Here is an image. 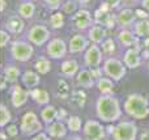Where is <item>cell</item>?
Instances as JSON below:
<instances>
[{
  "label": "cell",
  "mask_w": 149,
  "mask_h": 140,
  "mask_svg": "<svg viewBox=\"0 0 149 140\" xmlns=\"http://www.w3.org/2000/svg\"><path fill=\"white\" fill-rule=\"evenodd\" d=\"M105 72L107 73L110 77H113L114 80H120L126 73V70L122 65V63L116 59H109L105 63Z\"/></svg>",
  "instance_id": "obj_6"
},
{
  "label": "cell",
  "mask_w": 149,
  "mask_h": 140,
  "mask_svg": "<svg viewBox=\"0 0 149 140\" xmlns=\"http://www.w3.org/2000/svg\"><path fill=\"white\" fill-rule=\"evenodd\" d=\"M141 139H149V132H144V134H143Z\"/></svg>",
  "instance_id": "obj_45"
},
{
  "label": "cell",
  "mask_w": 149,
  "mask_h": 140,
  "mask_svg": "<svg viewBox=\"0 0 149 140\" xmlns=\"http://www.w3.org/2000/svg\"><path fill=\"white\" fill-rule=\"evenodd\" d=\"M137 128L134 123L123 122L118 125L113 131V138L119 140H132L136 138Z\"/></svg>",
  "instance_id": "obj_3"
},
{
  "label": "cell",
  "mask_w": 149,
  "mask_h": 140,
  "mask_svg": "<svg viewBox=\"0 0 149 140\" xmlns=\"http://www.w3.org/2000/svg\"><path fill=\"white\" fill-rule=\"evenodd\" d=\"M36 68H37V71H38L39 73L45 75V73H47L50 71V68H51V64H50V62L46 59V58H39V59L37 60Z\"/></svg>",
  "instance_id": "obj_25"
},
{
  "label": "cell",
  "mask_w": 149,
  "mask_h": 140,
  "mask_svg": "<svg viewBox=\"0 0 149 140\" xmlns=\"http://www.w3.org/2000/svg\"><path fill=\"white\" fill-rule=\"evenodd\" d=\"M92 72V75H93V77L94 79H100V76H101V72H100V70H94V71H90Z\"/></svg>",
  "instance_id": "obj_40"
},
{
  "label": "cell",
  "mask_w": 149,
  "mask_h": 140,
  "mask_svg": "<svg viewBox=\"0 0 149 140\" xmlns=\"http://www.w3.org/2000/svg\"><path fill=\"white\" fill-rule=\"evenodd\" d=\"M26 100H28V93L24 89H21L20 86H16L12 93V104L16 107H18V106H22L26 102Z\"/></svg>",
  "instance_id": "obj_12"
},
{
  "label": "cell",
  "mask_w": 149,
  "mask_h": 140,
  "mask_svg": "<svg viewBox=\"0 0 149 140\" xmlns=\"http://www.w3.org/2000/svg\"><path fill=\"white\" fill-rule=\"evenodd\" d=\"M24 83L26 84L28 86H34L39 83V77L36 72H31V71H26L24 73V77H22Z\"/></svg>",
  "instance_id": "obj_23"
},
{
  "label": "cell",
  "mask_w": 149,
  "mask_h": 140,
  "mask_svg": "<svg viewBox=\"0 0 149 140\" xmlns=\"http://www.w3.org/2000/svg\"><path fill=\"white\" fill-rule=\"evenodd\" d=\"M10 119V113L4 105H1V118H0V126L4 127Z\"/></svg>",
  "instance_id": "obj_33"
},
{
  "label": "cell",
  "mask_w": 149,
  "mask_h": 140,
  "mask_svg": "<svg viewBox=\"0 0 149 140\" xmlns=\"http://www.w3.org/2000/svg\"><path fill=\"white\" fill-rule=\"evenodd\" d=\"M49 134L52 138H63L65 135V127L62 123H54L49 128Z\"/></svg>",
  "instance_id": "obj_22"
},
{
  "label": "cell",
  "mask_w": 149,
  "mask_h": 140,
  "mask_svg": "<svg viewBox=\"0 0 149 140\" xmlns=\"http://www.w3.org/2000/svg\"><path fill=\"white\" fill-rule=\"evenodd\" d=\"M55 117H56V110L52 106L46 107V109L42 111V118H43V120L46 123H51L52 120L55 119Z\"/></svg>",
  "instance_id": "obj_29"
},
{
  "label": "cell",
  "mask_w": 149,
  "mask_h": 140,
  "mask_svg": "<svg viewBox=\"0 0 149 140\" xmlns=\"http://www.w3.org/2000/svg\"><path fill=\"white\" fill-rule=\"evenodd\" d=\"M49 36H50L49 30H47L45 26H41V25L33 26L31 30H30V33H29V38H30V41L36 45H43L45 42L47 41Z\"/></svg>",
  "instance_id": "obj_7"
},
{
  "label": "cell",
  "mask_w": 149,
  "mask_h": 140,
  "mask_svg": "<svg viewBox=\"0 0 149 140\" xmlns=\"http://www.w3.org/2000/svg\"><path fill=\"white\" fill-rule=\"evenodd\" d=\"M102 50H103L105 54H111V52H114V50H115V45H114L113 39H106L102 45Z\"/></svg>",
  "instance_id": "obj_35"
},
{
  "label": "cell",
  "mask_w": 149,
  "mask_h": 140,
  "mask_svg": "<svg viewBox=\"0 0 149 140\" xmlns=\"http://www.w3.org/2000/svg\"><path fill=\"white\" fill-rule=\"evenodd\" d=\"M60 118H63V117H65V111L64 110H60V115H59Z\"/></svg>",
  "instance_id": "obj_47"
},
{
  "label": "cell",
  "mask_w": 149,
  "mask_h": 140,
  "mask_svg": "<svg viewBox=\"0 0 149 140\" xmlns=\"http://www.w3.org/2000/svg\"><path fill=\"white\" fill-rule=\"evenodd\" d=\"M45 1L50 5V8H58L59 7L60 0H45Z\"/></svg>",
  "instance_id": "obj_39"
},
{
  "label": "cell",
  "mask_w": 149,
  "mask_h": 140,
  "mask_svg": "<svg viewBox=\"0 0 149 140\" xmlns=\"http://www.w3.org/2000/svg\"><path fill=\"white\" fill-rule=\"evenodd\" d=\"M5 138H7V136H5V134L1 132V139H5Z\"/></svg>",
  "instance_id": "obj_49"
},
{
  "label": "cell",
  "mask_w": 149,
  "mask_h": 140,
  "mask_svg": "<svg viewBox=\"0 0 149 140\" xmlns=\"http://www.w3.org/2000/svg\"><path fill=\"white\" fill-rule=\"evenodd\" d=\"M97 114L105 122H113L120 117L119 102L110 96H103L97 101Z\"/></svg>",
  "instance_id": "obj_1"
},
{
  "label": "cell",
  "mask_w": 149,
  "mask_h": 140,
  "mask_svg": "<svg viewBox=\"0 0 149 140\" xmlns=\"http://www.w3.org/2000/svg\"><path fill=\"white\" fill-rule=\"evenodd\" d=\"M106 1H107V3H110L111 5H115V4H118V1H119V0H106Z\"/></svg>",
  "instance_id": "obj_43"
},
{
  "label": "cell",
  "mask_w": 149,
  "mask_h": 140,
  "mask_svg": "<svg viewBox=\"0 0 149 140\" xmlns=\"http://www.w3.org/2000/svg\"><path fill=\"white\" fill-rule=\"evenodd\" d=\"M93 80H94V77H93L92 72H90V71H86V70H82L81 72L79 73V76H77V83H79L80 85L85 86V88L92 86Z\"/></svg>",
  "instance_id": "obj_16"
},
{
  "label": "cell",
  "mask_w": 149,
  "mask_h": 140,
  "mask_svg": "<svg viewBox=\"0 0 149 140\" xmlns=\"http://www.w3.org/2000/svg\"><path fill=\"white\" fill-rule=\"evenodd\" d=\"M63 9H64L65 13H72L73 10L76 9V5H74L72 1H67L64 4V7H63Z\"/></svg>",
  "instance_id": "obj_36"
},
{
  "label": "cell",
  "mask_w": 149,
  "mask_h": 140,
  "mask_svg": "<svg viewBox=\"0 0 149 140\" xmlns=\"http://www.w3.org/2000/svg\"><path fill=\"white\" fill-rule=\"evenodd\" d=\"M36 139H47V138H46V136H45V135H42V134H41V135H39V136H37Z\"/></svg>",
  "instance_id": "obj_48"
},
{
  "label": "cell",
  "mask_w": 149,
  "mask_h": 140,
  "mask_svg": "<svg viewBox=\"0 0 149 140\" xmlns=\"http://www.w3.org/2000/svg\"><path fill=\"white\" fill-rule=\"evenodd\" d=\"M8 41H9V34H8L7 31L3 30L1 31V46H5Z\"/></svg>",
  "instance_id": "obj_38"
},
{
  "label": "cell",
  "mask_w": 149,
  "mask_h": 140,
  "mask_svg": "<svg viewBox=\"0 0 149 140\" xmlns=\"http://www.w3.org/2000/svg\"><path fill=\"white\" fill-rule=\"evenodd\" d=\"M137 0H123V3L124 4H127V5H132V4H135Z\"/></svg>",
  "instance_id": "obj_41"
},
{
  "label": "cell",
  "mask_w": 149,
  "mask_h": 140,
  "mask_svg": "<svg viewBox=\"0 0 149 140\" xmlns=\"http://www.w3.org/2000/svg\"><path fill=\"white\" fill-rule=\"evenodd\" d=\"M85 135L89 139H103L105 138V131H103L102 126L98 122L94 120H88L85 125Z\"/></svg>",
  "instance_id": "obj_8"
},
{
  "label": "cell",
  "mask_w": 149,
  "mask_h": 140,
  "mask_svg": "<svg viewBox=\"0 0 149 140\" xmlns=\"http://www.w3.org/2000/svg\"><path fill=\"white\" fill-rule=\"evenodd\" d=\"M95 21L106 26H113V24L115 22V17L111 16L107 9H103V7H101V9L95 13Z\"/></svg>",
  "instance_id": "obj_11"
},
{
  "label": "cell",
  "mask_w": 149,
  "mask_h": 140,
  "mask_svg": "<svg viewBox=\"0 0 149 140\" xmlns=\"http://www.w3.org/2000/svg\"><path fill=\"white\" fill-rule=\"evenodd\" d=\"M31 97L41 105L49 104V100H50L49 93H47L45 89H36V91H33L31 92Z\"/></svg>",
  "instance_id": "obj_18"
},
{
  "label": "cell",
  "mask_w": 149,
  "mask_h": 140,
  "mask_svg": "<svg viewBox=\"0 0 149 140\" xmlns=\"http://www.w3.org/2000/svg\"><path fill=\"white\" fill-rule=\"evenodd\" d=\"M85 101H86V94H85L84 92H82V91L73 92V94H72V102L76 105V106H79V107L84 106Z\"/></svg>",
  "instance_id": "obj_27"
},
{
  "label": "cell",
  "mask_w": 149,
  "mask_h": 140,
  "mask_svg": "<svg viewBox=\"0 0 149 140\" xmlns=\"http://www.w3.org/2000/svg\"><path fill=\"white\" fill-rule=\"evenodd\" d=\"M101 62V51L97 46L89 47V50L85 54V63L92 67H97Z\"/></svg>",
  "instance_id": "obj_10"
},
{
  "label": "cell",
  "mask_w": 149,
  "mask_h": 140,
  "mask_svg": "<svg viewBox=\"0 0 149 140\" xmlns=\"http://www.w3.org/2000/svg\"><path fill=\"white\" fill-rule=\"evenodd\" d=\"M5 77H7L8 81H12V83H15L16 80L18 79V75H20V72H18V70L16 67H7L5 68V72H4Z\"/></svg>",
  "instance_id": "obj_31"
},
{
  "label": "cell",
  "mask_w": 149,
  "mask_h": 140,
  "mask_svg": "<svg viewBox=\"0 0 149 140\" xmlns=\"http://www.w3.org/2000/svg\"><path fill=\"white\" fill-rule=\"evenodd\" d=\"M124 107H126L127 114H130L134 118H137V119H143L149 114L148 101L143 98L141 96H136V94H132L127 98Z\"/></svg>",
  "instance_id": "obj_2"
},
{
  "label": "cell",
  "mask_w": 149,
  "mask_h": 140,
  "mask_svg": "<svg viewBox=\"0 0 149 140\" xmlns=\"http://www.w3.org/2000/svg\"><path fill=\"white\" fill-rule=\"evenodd\" d=\"M86 39H85L84 36H80V34H77V36H74L72 39H71L70 42V50L71 52H79L81 51L82 49H85L86 47Z\"/></svg>",
  "instance_id": "obj_13"
},
{
  "label": "cell",
  "mask_w": 149,
  "mask_h": 140,
  "mask_svg": "<svg viewBox=\"0 0 149 140\" xmlns=\"http://www.w3.org/2000/svg\"><path fill=\"white\" fill-rule=\"evenodd\" d=\"M105 36H106V31L103 30L102 28H100V26H94V28H92V30H90V33H89L90 39H92L94 43H100V42H102V39H103Z\"/></svg>",
  "instance_id": "obj_21"
},
{
  "label": "cell",
  "mask_w": 149,
  "mask_h": 140,
  "mask_svg": "<svg viewBox=\"0 0 149 140\" xmlns=\"http://www.w3.org/2000/svg\"><path fill=\"white\" fill-rule=\"evenodd\" d=\"M21 130L25 135H33V134L38 132L41 130V125H39L38 119H37L36 114L31 111H28L22 117L21 120Z\"/></svg>",
  "instance_id": "obj_4"
},
{
  "label": "cell",
  "mask_w": 149,
  "mask_h": 140,
  "mask_svg": "<svg viewBox=\"0 0 149 140\" xmlns=\"http://www.w3.org/2000/svg\"><path fill=\"white\" fill-rule=\"evenodd\" d=\"M143 7L149 10V0H143Z\"/></svg>",
  "instance_id": "obj_42"
},
{
  "label": "cell",
  "mask_w": 149,
  "mask_h": 140,
  "mask_svg": "<svg viewBox=\"0 0 149 140\" xmlns=\"http://www.w3.org/2000/svg\"><path fill=\"white\" fill-rule=\"evenodd\" d=\"M5 9V0H1V12Z\"/></svg>",
  "instance_id": "obj_46"
},
{
  "label": "cell",
  "mask_w": 149,
  "mask_h": 140,
  "mask_svg": "<svg viewBox=\"0 0 149 140\" xmlns=\"http://www.w3.org/2000/svg\"><path fill=\"white\" fill-rule=\"evenodd\" d=\"M98 88H100V91L102 92V93L110 94L111 92H113V89H114V85H113V83H111L110 80H107V79H100Z\"/></svg>",
  "instance_id": "obj_28"
},
{
  "label": "cell",
  "mask_w": 149,
  "mask_h": 140,
  "mask_svg": "<svg viewBox=\"0 0 149 140\" xmlns=\"http://www.w3.org/2000/svg\"><path fill=\"white\" fill-rule=\"evenodd\" d=\"M76 25L79 29H85L86 26H89L90 24V15L88 10H80L79 13L76 15Z\"/></svg>",
  "instance_id": "obj_17"
},
{
  "label": "cell",
  "mask_w": 149,
  "mask_h": 140,
  "mask_svg": "<svg viewBox=\"0 0 149 140\" xmlns=\"http://www.w3.org/2000/svg\"><path fill=\"white\" fill-rule=\"evenodd\" d=\"M12 54L17 60L25 62L33 55V47L25 42H15L12 46Z\"/></svg>",
  "instance_id": "obj_5"
},
{
  "label": "cell",
  "mask_w": 149,
  "mask_h": 140,
  "mask_svg": "<svg viewBox=\"0 0 149 140\" xmlns=\"http://www.w3.org/2000/svg\"><path fill=\"white\" fill-rule=\"evenodd\" d=\"M137 15L139 16H141V17H147V13H144V12H141V10H137Z\"/></svg>",
  "instance_id": "obj_44"
},
{
  "label": "cell",
  "mask_w": 149,
  "mask_h": 140,
  "mask_svg": "<svg viewBox=\"0 0 149 140\" xmlns=\"http://www.w3.org/2000/svg\"><path fill=\"white\" fill-rule=\"evenodd\" d=\"M68 127L72 131H79L81 128V120L79 117H71L68 119Z\"/></svg>",
  "instance_id": "obj_34"
},
{
  "label": "cell",
  "mask_w": 149,
  "mask_h": 140,
  "mask_svg": "<svg viewBox=\"0 0 149 140\" xmlns=\"http://www.w3.org/2000/svg\"><path fill=\"white\" fill-rule=\"evenodd\" d=\"M79 70V65L74 60H67L62 64V72L65 76H73Z\"/></svg>",
  "instance_id": "obj_19"
},
{
  "label": "cell",
  "mask_w": 149,
  "mask_h": 140,
  "mask_svg": "<svg viewBox=\"0 0 149 140\" xmlns=\"http://www.w3.org/2000/svg\"><path fill=\"white\" fill-rule=\"evenodd\" d=\"M47 52H49L50 56L55 58V59L64 56L65 55L64 42H63L62 39H54V41H51L49 43V46H47Z\"/></svg>",
  "instance_id": "obj_9"
},
{
  "label": "cell",
  "mask_w": 149,
  "mask_h": 140,
  "mask_svg": "<svg viewBox=\"0 0 149 140\" xmlns=\"http://www.w3.org/2000/svg\"><path fill=\"white\" fill-rule=\"evenodd\" d=\"M124 63H126L130 68H135L140 64V56L136 50L131 49L126 52V55H124Z\"/></svg>",
  "instance_id": "obj_15"
},
{
  "label": "cell",
  "mask_w": 149,
  "mask_h": 140,
  "mask_svg": "<svg viewBox=\"0 0 149 140\" xmlns=\"http://www.w3.org/2000/svg\"><path fill=\"white\" fill-rule=\"evenodd\" d=\"M77 1H81V3H86L88 0H77Z\"/></svg>",
  "instance_id": "obj_50"
},
{
  "label": "cell",
  "mask_w": 149,
  "mask_h": 140,
  "mask_svg": "<svg viewBox=\"0 0 149 140\" xmlns=\"http://www.w3.org/2000/svg\"><path fill=\"white\" fill-rule=\"evenodd\" d=\"M20 15L24 18H30L34 15V5L31 3H24L20 5Z\"/></svg>",
  "instance_id": "obj_24"
},
{
  "label": "cell",
  "mask_w": 149,
  "mask_h": 140,
  "mask_svg": "<svg viewBox=\"0 0 149 140\" xmlns=\"http://www.w3.org/2000/svg\"><path fill=\"white\" fill-rule=\"evenodd\" d=\"M50 24H51V26L55 29L62 28L63 26V16L60 15V13H55V15L51 16V18H50Z\"/></svg>",
  "instance_id": "obj_32"
},
{
  "label": "cell",
  "mask_w": 149,
  "mask_h": 140,
  "mask_svg": "<svg viewBox=\"0 0 149 140\" xmlns=\"http://www.w3.org/2000/svg\"><path fill=\"white\" fill-rule=\"evenodd\" d=\"M132 21H134V12L130 9L122 10L118 17V22L122 26H128L130 24H132Z\"/></svg>",
  "instance_id": "obj_20"
},
{
  "label": "cell",
  "mask_w": 149,
  "mask_h": 140,
  "mask_svg": "<svg viewBox=\"0 0 149 140\" xmlns=\"http://www.w3.org/2000/svg\"><path fill=\"white\" fill-rule=\"evenodd\" d=\"M7 134L9 136H12V138H15V136L17 135V127H16L15 125H10L9 127L7 128Z\"/></svg>",
  "instance_id": "obj_37"
},
{
  "label": "cell",
  "mask_w": 149,
  "mask_h": 140,
  "mask_svg": "<svg viewBox=\"0 0 149 140\" xmlns=\"http://www.w3.org/2000/svg\"><path fill=\"white\" fill-rule=\"evenodd\" d=\"M119 41H120L122 45H124V46H130V45H132L136 39L134 38V36H132L130 31L123 30L120 34H119Z\"/></svg>",
  "instance_id": "obj_30"
},
{
  "label": "cell",
  "mask_w": 149,
  "mask_h": 140,
  "mask_svg": "<svg viewBox=\"0 0 149 140\" xmlns=\"http://www.w3.org/2000/svg\"><path fill=\"white\" fill-rule=\"evenodd\" d=\"M5 26H7V29L9 31L18 34L22 31L24 22H22V20H20V17H10V18H8V21L5 22Z\"/></svg>",
  "instance_id": "obj_14"
},
{
  "label": "cell",
  "mask_w": 149,
  "mask_h": 140,
  "mask_svg": "<svg viewBox=\"0 0 149 140\" xmlns=\"http://www.w3.org/2000/svg\"><path fill=\"white\" fill-rule=\"evenodd\" d=\"M135 29H136V33L139 34V36H148L149 34V21L143 18L141 21L136 22Z\"/></svg>",
  "instance_id": "obj_26"
}]
</instances>
